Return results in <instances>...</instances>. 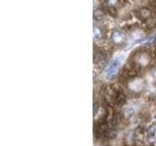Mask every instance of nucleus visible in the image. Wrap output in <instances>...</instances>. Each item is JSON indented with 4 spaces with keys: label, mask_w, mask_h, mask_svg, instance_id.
<instances>
[{
    "label": "nucleus",
    "mask_w": 156,
    "mask_h": 146,
    "mask_svg": "<svg viewBox=\"0 0 156 146\" xmlns=\"http://www.w3.org/2000/svg\"><path fill=\"white\" fill-rule=\"evenodd\" d=\"M139 17L141 18L143 20H146L150 17V12L148 9L146 8H143L139 10Z\"/></svg>",
    "instance_id": "3"
},
{
    "label": "nucleus",
    "mask_w": 156,
    "mask_h": 146,
    "mask_svg": "<svg viewBox=\"0 0 156 146\" xmlns=\"http://www.w3.org/2000/svg\"><path fill=\"white\" fill-rule=\"evenodd\" d=\"M119 65H120V61L119 60L114 61L113 62L109 65V67L107 68L106 71H105V76H106V78H112L113 76H115V74L117 73V71H118Z\"/></svg>",
    "instance_id": "1"
},
{
    "label": "nucleus",
    "mask_w": 156,
    "mask_h": 146,
    "mask_svg": "<svg viewBox=\"0 0 156 146\" xmlns=\"http://www.w3.org/2000/svg\"><path fill=\"white\" fill-rule=\"evenodd\" d=\"M94 36H95L96 39L102 37V29L98 26H94Z\"/></svg>",
    "instance_id": "4"
},
{
    "label": "nucleus",
    "mask_w": 156,
    "mask_h": 146,
    "mask_svg": "<svg viewBox=\"0 0 156 146\" xmlns=\"http://www.w3.org/2000/svg\"><path fill=\"white\" fill-rule=\"evenodd\" d=\"M111 37H112L113 42L115 43V44H118V45L123 44V43L126 41L125 34H124L123 32H121V31H114V32L112 33Z\"/></svg>",
    "instance_id": "2"
},
{
    "label": "nucleus",
    "mask_w": 156,
    "mask_h": 146,
    "mask_svg": "<svg viewBox=\"0 0 156 146\" xmlns=\"http://www.w3.org/2000/svg\"><path fill=\"white\" fill-rule=\"evenodd\" d=\"M104 13H102L100 10H96L95 11V18L97 20H100L102 18H104Z\"/></svg>",
    "instance_id": "5"
}]
</instances>
